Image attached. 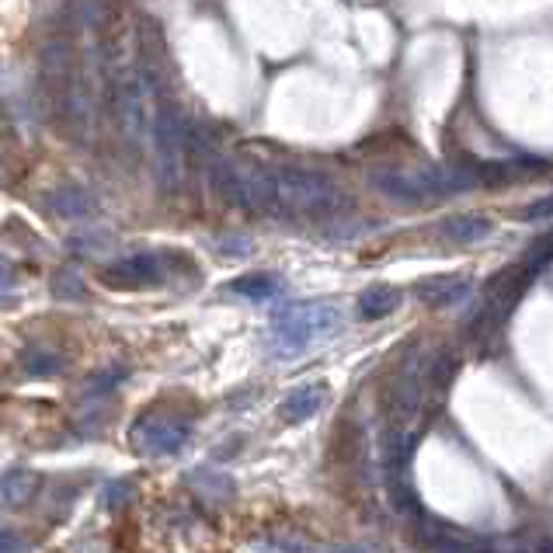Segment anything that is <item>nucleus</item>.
I'll return each mask as SVG.
<instances>
[{
	"instance_id": "1",
	"label": "nucleus",
	"mask_w": 553,
	"mask_h": 553,
	"mask_svg": "<svg viewBox=\"0 0 553 553\" xmlns=\"http://www.w3.org/2000/svg\"><path fill=\"white\" fill-rule=\"evenodd\" d=\"M272 216H338L348 206L345 192L327 174L310 167H268Z\"/></svg>"
},
{
	"instance_id": "2",
	"label": "nucleus",
	"mask_w": 553,
	"mask_h": 553,
	"mask_svg": "<svg viewBox=\"0 0 553 553\" xmlns=\"http://www.w3.org/2000/svg\"><path fill=\"white\" fill-rule=\"evenodd\" d=\"M115 91V115H119V126L126 133V140L136 150H143L150 143V129H154V115H157V87L150 84L147 70L140 67V60L133 63H119L112 80Z\"/></svg>"
},
{
	"instance_id": "3",
	"label": "nucleus",
	"mask_w": 553,
	"mask_h": 553,
	"mask_svg": "<svg viewBox=\"0 0 553 553\" xmlns=\"http://www.w3.org/2000/svg\"><path fill=\"white\" fill-rule=\"evenodd\" d=\"M150 147H154V171L164 192H181L188 174V129H185V115L174 105H160L154 115V129H150Z\"/></svg>"
},
{
	"instance_id": "4",
	"label": "nucleus",
	"mask_w": 553,
	"mask_h": 553,
	"mask_svg": "<svg viewBox=\"0 0 553 553\" xmlns=\"http://www.w3.org/2000/svg\"><path fill=\"white\" fill-rule=\"evenodd\" d=\"M338 327H341V307H334V303H293V307L275 314L272 345L282 355H300L314 341L334 334Z\"/></svg>"
},
{
	"instance_id": "5",
	"label": "nucleus",
	"mask_w": 553,
	"mask_h": 553,
	"mask_svg": "<svg viewBox=\"0 0 553 553\" xmlns=\"http://www.w3.org/2000/svg\"><path fill=\"white\" fill-rule=\"evenodd\" d=\"M192 435V425L178 414H143L133 428H129V442L136 453L143 456H174Z\"/></svg>"
},
{
	"instance_id": "6",
	"label": "nucleus",
	"mask_w": 553,
	"mask_h": 553,
	"mask_svg": "<svg viewBox=\"0 0 553 553\" xmlns=\"http://www.w3.org/2000/svg\"><path fill=\"white\" fill-rule=\"evenodd\" d=\"M105 282L115 289H143L164 282V261L157 254H136L129 261H119L105 272Z\"/></svg>"
},
{
	"instance_id": "7",
	"label": "nucleus",
	"mask_w": 553,
	"mask_h": 553,
	"mask_svg": "<svg viewBox=\"0 0 553 553\" xmlns=\"http://www.w3.org/2000/svg\"><path fill=\"white\" fill-rule=\"evenodd\" d=\"M327 400V383H303V387H296L293 394L282 400L279 414L286 425H300V421H310L314 414L324 407Z\"/></svg>"
},
{
	"instance_id": "8",
	"label": "nucleus",
	"mask_w": 553,
	"mask_h": 553,
	"mask_svg": "<svg viewBox=\"0 0 553 553\" xmlns=\"http://www.w3.org/2000/svg\"><path fill=\"white\" fill-rule=\"evenodd\" d=\"M470 282L456 279V275H435V279L418 282V296L428 303V307H456L470 296Z\"/></svg>"
},
{
	"instance_id": "9",
	"label": "nucleus",
	"mask_w": 553,
	"mask_h": 553,
	"mask_svg": "<svg viewBox=\"0 0 553 553\" xmlns=\"http://www.w3.org/2000/svg\"><path fill=\"white\" fill-rule=\"evenodd\" d=\"M46 206L53 209L56 216H63V220H87V216L98 213L94 199L80 185H60V188H53V192L46 195Z\"/></svg>"
},
{
	"instance_id": "10",
	"label": "nucleus",
	"mask_w": 553,
	"mask_h": 553,
	"mask_svg": "<svg viewBox=\"0 0 553 553\" xmlns=\"http://www.w3.org/2000/svg\"><path fill=\"white\" fill-rule=\"evenodd\" d=\"M39 474L35 470H7L0 474V508H21L39 491Z\"/></svg>"
},
{
	"instance_id": "11",
	"label": "nucleus",
	"mask_w": 553,
	"mask_h": 553,
	"mask_svg": "<svg viewBox=\"0 0 553 553\" xmlns=\"http://www.w3.org/2000/svg\"><path fill=\"white\" fill-rule=\"evenodd\" d=\"M230 293L244 296V300H254V303H265L282 293V279L268 272H251V275H240V279L230 282Z\"/></svg>"
},
{
	"instance_id": "12",
	"label": "nucleus",
	"mask_w": 553,
	"mask_h": 553,
	"mask_svg": "<svg viewBox=\"0 0 553 553\" xmlns=\"http://www.w3.org/2000/svg\"><path fill=\"white\" fill-rule=\"evenodd\" d=\"M439 234L446 240H456V244H474V240H484L491 234V220L480 213H470V216H449L446 223L439 227Z\"/></svg>"
},
{
	"instance_id": "13",
	"label": "nucleus",
	"mask_w": 553,
	"mask_h": 553,
	"mask_svg": "<svg viewBox=\"0 0 553 553\" xmlns=\"http://www.w3.org/2000/svg\"><path fill=\"white\" fill-rule=\"evenodd\" d=\"M400 307V293L394 286H373L359 296V314L366 320H380L390 317Z\"/></svg>"
},
{
	"instance_id": "14",
	"label": "nucleus",
	"mask_w": 553,
	"mask_h": 553,
	"mask_svg": "<svg viewBox=\"0 0 553 553\" xmlns=\"http://www.w3.org/2000/svg\"><path fill=\"white\" fill-rule=\"evenodd\" d=\"M53 293L60 296V300H80V296H84V279H80L77 268H60V272L53 275Z\"/></svg>"
},
{
	"instance_id": "15",
	"label": "nucleus",
	"mask_w": 553,
	"mask_h": 553,
	"mask_svg": "<svg viewBox=\"0 0 553 553\" xmlns=\"http://www.w3.org/2000/svg\"><path fill=\"white\" fill-rule=\"evenodd\" d=\"M25 369L32 376H56L63 369V362L56 359V355H49V352H28L25 355Z\"/></svg>"
},
{
	"instance_id": "16",
	"label": "nucleus",
	"mask_w": 553,
	"mask_h": 553,
	"mask_svg": "<svg viewBox=\"0 0 553 553\" xmlns=\"http://www.w3.org/2000/svg\"><path fill=\"white\" fill-rule=\"evenodd\" d=\"M550 216H553V195L529 202L526 209H519V213H515V220H522V223H543V220H550Z\"/></svg>"
},
{
	"instance_id": "17",
	"label": "nucleus",
	"mask_w": 553,
	"mask_h": 553,
	"mask_svg": "<svg viewBox=\"0 0 553 553\" xmlns=\"http://www.w3.org/2000/svg\"><path fill=\"white\" fill-rule=\"evenodd\" d=\"M21 547H25V543H21L18 536L11 533V529L0 526V553H18Z\"/></svg>"
},
{
	"instance_id": "18",
	"label": "nucleus",
	"mask_w": 553,
	"mask_h": 553,
	"mask_svg": "<svg viewBox=\"0 0 553 553\" xmlns=\"http://www.w3.org/2000/svg\"><path fill=\"white\" fill-rule=\"evenodd\" d=\"M7 286H11V272H7V268H0V296L7 293Z\"/></svg>"
},
{
	"instance_id": "19",
	"label": "nucleus",
	"mask_w": 553,
	"mask_h": 553,
	"mask_svg": "<svg viewBox=\"0 0 553 553\" xmlns=\"http://www.w3.org/2000/svg\"><path fill=\"white\" fill-rule=\"evenodd\" d=\"M0 268H7V261H4V258H0Z\"/></svg>"
}]
</instances>
